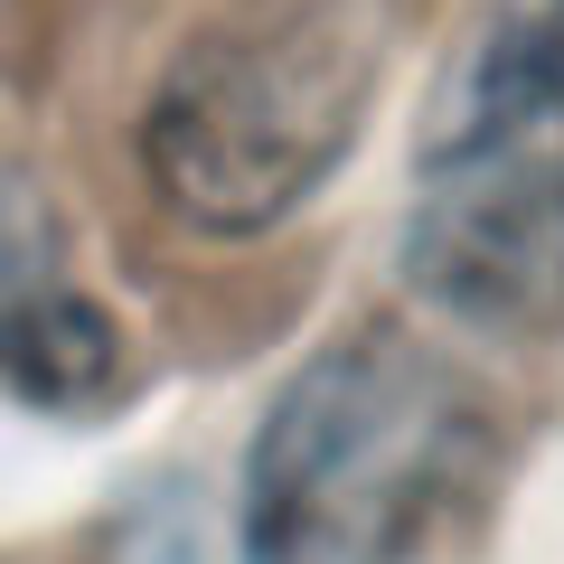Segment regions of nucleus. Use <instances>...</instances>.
Returning <instances> with one entry per match:
<instances>
[{"label":"nucleus","instance_id":"obj_4","mask_svg":"<svg viewBox=\"0 0 564 564\" xmlns=\"http://www.w3.org/2000/svg\"><path fill=\"white\" fill-rule=\"evenodd\" d=\"M122 367V329L76 282L57 217L0 170V386L39 414H85Z\"/></svg>","mask_w":564,"mask_h":564},{"label":"nucleus","instance_id":"obj_3","mask_svg":"<svg viewBox=\"0 0 564 564\" xmlns=\"http://www.w3.org/2000/svg\"><path fill=\"white\" fill-rule=\"evenodd\" d=\"M377 66L386 47L348 10H263L207 29L170 57L141 122V161L188 226L254 236L339 170Z\"/></svg>","mask_w":564,"mask_h":564},{"label":"nucleus","instance_id":"obj_2","mask_svg":"<svg viewBox=\"0 0 564 564\" xmlns=\"http://www.w3.org/2000/svg\"><path fill=\"white\" fill-rule=\"evenodd\" d=\"M404 273L480 329H564V0H508L443 76Z\"/></svg>","mask_w":564,"mask_h":564},{"label":"nucleus","instance_id":"obj_1","mask_svg":"<svg viewBox=\"0 0 564 564\" xmlns=\"http://www.w3.org/2000/svg\"><path fill=\"white\" fill-rule=\"evenodd\" d=\"M480 452V404L404 329L329 339L236 470V564H414Z\"/></svg>","mask_w":564,"mask_h":564}]
</instances>
